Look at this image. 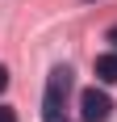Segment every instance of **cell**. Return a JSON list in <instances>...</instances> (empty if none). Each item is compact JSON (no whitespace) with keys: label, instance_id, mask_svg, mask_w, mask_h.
<instances>
[{"label":"cell","instance_id":"obj_1","mask_svg":"<svg viewBox=\"0 0 117 122\" xmlns=\"http://www.w3.org/2000/svg\"><path fill=\"white\" fill-rule=\"evenodd\" d=\"M67 88H71V72L67 67H54L46 76V97H42V118L46 122L63 118V110H67Z\"/></svg>","mask_w":117,"mask_h":122},{"label":"cell","instance_id":"obj_2","mask_svg":"<svg viewBox=\"0 0 117 122\" xmlns=\"http://www.w3.org/2000/svg\"><path fill=\"white\" fill-rule=\"evenodd\" d=\"M113 114V101H109L105 88H84L80 93V122H105Z\"/></svg>","mask_w":117,"mask_h":122},{"label":"cell","instance_id":"obj_3","mask_svg":"<svg viewBox=\"0 0 117 122\" xmlns=\"http://www.w3.org/2000/svg\"><path fill=\"white\" fill-rule=\"evenodd\" d=\"M96 80L100 84H117V55H100L96 59Z\"/></svg>","mask_w":117,"mask_h":122},{"label":"cell","instance_id":"obj_4","mask_svg":"<svg viewBox=\"0 0 117 122\" xmlns=\"http://www.w3.org/2000/svg\"><path fill=\"white\" fill-rule=\"evenodd\" d=\"M0 122H17V110L13 105H0Z\"/></svg>","mask_w":117,"mask_h":122},{"label":"cell","instance_id":"obj_5","mask_svg":"<svg viewBox=\"0 0 117 122\" xmlns=\"http://www.w3.org/2000/svg\"><path fill=\"white\" fill-rule=\"evenodd\" d=\"M4 88H9V67L0 63V93H4Z\"/></svg>","mask_w":117,"mask_h":122},{"label":"cell","instance_id":"obj_6","mask_svg":"<svg viewBox=\"0 0 117 122\" xmlns=\"http://www.w3.org/2000/svg\"><path fill=\"white\" fill-rule=\"evenodd\" d=\"M109 42H117V25H113V30H109Z\"/></svg>","mask_w":117,"mask_h":122}]
</instances>
